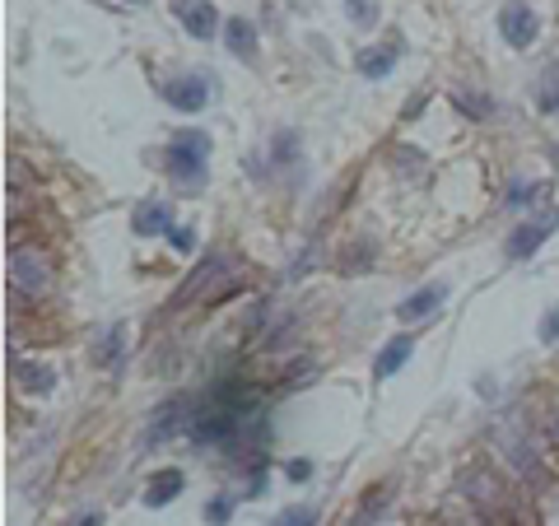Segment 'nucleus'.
I'll return each instance as SVG.
<instances>
[{
    "instance_id": "obj_19",
    "label": "nucleus",
    "mask_w": 559,
    "mask_h": 526,
    "mask_svg": "<svg viewBox=\"0 0 559 526\" xmlns=\"http://www.w3.org/2000/svg\"><path fill=\"white\" fill-rule=\"evenodd\" d=\"M122 336H126L122 326H112L108 336H103V345L94 350V364H98V368H117V364H122V345H126Z\"/></svg>"
},
{
    "instance_id": "obj_3",
    "label": "nucleus",
    "mask_w": 559,
    "mask_h": 526,
    "mask_svg": "<svg viewBox=\"0 0 559 526\" xmlns=\"http://www.w3.org/2000/svg\"><path fill=\"white\" fill-rule=\"evenodd\" d=\"M243 289V275H233L229 257H205V266L191 270V280L178 289V298H173V308H182V303H191L196 294H205V303H219V298H229Z\"/></svg>"
},
{
    "instance_id": "obj_22",
    "label": "nucleus",
    "mask_w": 559,
    "mask_h": 526,
    "mask_svg": "<svg viewBox=\"0 0 559 526\" xmlns=\"http://www.w3.org/2000/svg\"><path fill=\"white\" fill-rule=\"evenodd\" d=\"M275 526H322V517H317V508L299 503V508H285V513L275 517Z\"/></svg>"
},
{
    "instance_id": "obj_18",
    "label": "nucleus",
    "mask_w": 559,
    "mask_h": 526,
    "mask_svg": "<svg viewBox=\"0 0 559 526\" xmlns=\"http://www.w3.org/2000/svg\"><path fill=\"white\" fill-rule=\"evenodd\" d=\"M14 378H19L24 392H38V396L56 392V373L47 364H28V359H19V364H14Z\"/></svg>"
},
{
    "instance_id": "obj_6",
    "label": "nucleus",
    "mask_w": 559,
    "mask_h": 526,
    "mask_svg": "<svg viewBox=\"0 0 559 526\" xmlns=\"http://www.w3.org/2000/svg\"><path fill=\"white\" fill-rule=\"evenodd\" d=\"M504 461L513 471L532 485V494H541V485H550L546 466H541V452H532V443H522V438H504Z\"/></svg>"
},
{
    "instance_id": "obj_9",
    "label": "nucleus",
    "mask_w": 559,
    "mask_h": 526,
    "mask_svg": "<svg viewBox=\"0 0 559 526\" xmlns=\"http://www.w3.org/2000/svg\"><path fill=\"white\" fill-rule=\"evenodd\" d=\"M10 280L19 294H42V289H47V266H42L38 252H24V247H19L10 257Z\"/></svg>"
},
{
    "instance_id": "obj_32",
    "label": "nucleus",
    "mask_w": 559,
    "mask_h": 526,
    "mask_svg": "<svg viewBox=\"0 0 559 526\" xmlns=\"http://www.w3.org/2000/svg\"><path fill=\"white\" fill-rule=\"evenodd\" d=\"M546 429H550V438L559 443V405H550V415H546Z\"/></svg>"
},
{
    "instance_id": "obj_11",
    "label": "nucleus",
    "mask_w": 559,
    "mask_h": 526,
    "mask_svg": "<svg viewBox=\"0 0 559 526\" xmlns=\"http://www.w3.org/2000/svg\"><path fill=\"white\" fill-rule=\"evenodd\" d=\"M443 298H448V284H424V289H415V294L396 308V317L401 322H420V317H434L438 308H443Z\"/></svg>"
},
{
    "instance_id": "obj_30",
    "label": "nucleus",
    "mask_w": 559,
    "mask_h": 526,
    "mask_svg": "<svg viewBox=\"0 0 559 526\" xmlns=\"http://www.w3.org/2000/svg\"><path fill=\"white\" fill-rule=\"evenodd\" d=\"M173 247H178V252H191V247H196V233H191V229H173Z\"/></svg>"
},
{
    "instance_id": "obj_25",
    "label": "nucleus",
    "mask_w": 559,
    "mask_h": 526,
    "mask_svg": "<svg viewBox=\"0 0 559 526\" xmlns=\"http://www.w3.org/2000/svg\"><path fill=\"white\" fill-rule=\"evenodd\" d=\"M345 10H350V19H355L359 28H369L373 19H378V10H373V0H345Z\"/></svg>"
},
{
    "instance_id": "obj_2",
    "label": "nucleus",
    "mask_w": 559,
    "mask_h": 526,
    "mask_svg": "<svg viewBox=\"0 0 559 526\" xmlns=\"http://www.w3.org/2000/svg\"><path fill=\"white\" fill-rule=\"evenodd\" d=\"M164 168H168V177H178L182 187L205 182V168H210V135L205 131H178L164 149Z\"/></svg>"
},
{
    "instance_id": "obj_14",
    "label": "nucleus",
    "mask_w": 559,
    "mask_h": 526,
    "mask_svg": "<svg viewBox=\"0 0 559 526\" xmlns=\"http://www.w3.org/2000/svg\"><path fill=\"white\" fill-rule=\"evenodd\" d=\"M392 499H396V485H387V480H382V485H373L369 494L359 499V508H355V517H350V526H373L382 513H387V508H392Z\"/></svg>"
},
{
    "instance_id": "obj_1",
    "label": "nucleus",
    "mask_w": 559,
    "mask_h": 526,
    "mask_svg": "<svg viewBox=\"0 0 559 526\" xmlns=\"http://www.w3.org/2000/svg\"><path fill=\"white\" fill-rule=\"evenodd\" d=\"M462 499L480 517V526H536L532 503L522 499L513 480L494 475L490 466H471L462 475Z\"/></svg>"
},
{
    "instance_id": "obj_13",
    "label": "nucleus",
    "mask_w": 559,
    "mask_h": 526,
    "mask_svg": "<svg viewBox=\"0 0 559 526\" xmlns=\"http://www.w3.org/2000/svg\"><path fill=\"white\" fill-rule=\"evenodd\" d=\"M396 56H401V47H396V42H382V47H364V52L355 56V66L364 80H382V75H392Z\"/></svg>"
},
{
    "instance_id": "obj_20",
    "label": "nucleus",
    "mask_w": 559,
    "mask_h": 526,
    "mask_svg": "<svg viewBox=\"0 0 559 526\" xmlns=\"http://www.w3.org/2000/svg\"><path fill=\"white\" fill-rule=\"evenodd\" d=\"M452 103H457V112H466L471 122H490L494 117V98H485V94H452Z\"/></svg>"
},
{
    "instance_id": "obj_23",
    "label": "nucleus",
    "mask_w": 559,
    "mask_h": 526,
    "mask_svg": "<svg viewBox=\"0 0 559 526\" xmlns=\"http://www.w3.org/2000/svg\"><path fill=\"white\" fill-rule=\"evenodd\" d=\"M233 517V494H215V499L205 503V522L210 526H224Z\"/></svg>"
},
{
    "instance_id": "obj_15",
    "label": "nucleus",
    "mask_w": 559,
    "mask_h": 526,
    "mask_svg": "<svg viewBox=\"0 0 559 526\" xmlns=\"http://www.w3.org/2000/svg\"><path fill=\"white\" fill-rule=\"evenodd\" d=\"M224 42H229V52L238 56V61H257V24L252 19H229L224 24Z\"/></svg>"
},
{
    "instance_id": "obj_12",
    "label": "nucleus",
    "mask_w": 559,
    "mask_h": 526,
    "mask_svg": "<svg viewBox=\"0 0 559 526\" xmlns=\"http://www.w3.org/2000/svg\"><path fill=\"white\" fill-rule=\"evenodd\" d=\"M182 28H187L191 38L210 42L219 28V10L210 5V0H191V5H182Z\"/></svg>"
},
{
    "instance_id": "obj_5",
    "label": "nucleus",
    "mask_w": 559,
    "mask_h": 526,
    "mask_svg": "<svg viewBox=\"0 0 559 526\" xmlns=\"http://www.w3.org/2000/svg\"><path fill=\"white\" fill-rule=\"evenodd\" d=\"M210 94H215L210 75H182V80H168L164 84L168 108H178V112H201L205 103H210Z\"/></svg>"
},
{
    "instance_id": "obj_34",
    "label": "nucleus",
    "mask_w": 559,
    "mask_h": 526,
    "mask_svg": "<svg viewBox=\"0 0 559 526\" xmlns=\"http://www.w3.org/2000/svg\"><path fill=\"white\" fill-rule=\"evenodd\" d=\"M131 5H150V0H131Z\"/></svg>"
},
{
    "instance_id": "obj_7",
    "label": "nucleus",
    "mask_w": 559,
    "mask_h": 526,
    "mask_svg": "<svg viewBox=\"0 0 559 526\" xmlns=\"http://www.w3.org/2000/svg\"><path fill=\"white\" fill-rule=\"evenodd\" d=\"M191 401L187 396H173L168 405H159L154 410V424H150V433H145V443H164V438H178L182 429H191Z\"/></svg>"
},
{
    "instance_id": "obj_28",
    "label": "nucleus",
    "mask_w": 559,
    "mask_h": 526,
    "mask_svg": "<svg viewBox=\"0 0 559 526\" xmlns=\"http://www.w3.org/2000/svg\"><path fill=\"white\" fill-rule=\"evenodd\" d=\"M541 340H546V345L550 340H559V308L546 312V322H541Z\"/></svg>"
},
{
    "instance_id": "obj_24",
    "label": "nucleus",
    "mask_w": 559,
    "mask_h": 526,
    "mask_svg": "<svg viewBox=\"0 0 559 526\" xmlns=\"http://www.w3.org/2000/svg\"><path fill=\"white\" fill-rule=\"evenodd\" d=\"M541 196H546V187H536V182H513L504 201L508 205H532V201H541Z\"/></svg>"
},
{
    "instance_id": "obj_10",
    "label": "nucleus",
    "mask_w": 559,
    "mask_h": 526,
    "mask_svg": "<svg viewBox=\"0 0 559 526\" xmlns=\"http://www.w3.org/2000/svg\"><path fill=\"white\" fill-rule=\"evenodd\" d=\"M410 354H415V336H392V340H387V345L378 350V359H373V378H378V382L396 378V373L406 368Z\"/></svg>"
},
{
    "instance_id": "obj_4",
    "label": "nucleus",
    "mask_w": 559,
    "mask_h": 526,
    "mask_svg": "<svg viewBox=\"0 0 559 526\" xmlns=\"http://www.w3.org/2000/svg\"><path fill=\"white\" fill-rule=\"evenodd\" d=\"M499 33H504V42L508 47H532L536 42V33H541V19H536V10L532 5H504V14H499Z\"/></svg>"
},
{
    "instance_id": "obj_8",
    "label": "nucleus",
    "mask_w": 559,
    "mask_h": 526,
    "mask_svg": "<svg viewBox=\"0 0 559 526\" xmlns=\"http://www.w3.org/2000/svg\"><path fill=\"white\" fill-rule=\"evenodd\" d=\"M555 229H559V210H555V215H546V219H532V224H522V229H513V233H508V257H513V261H527Z\"/></svg>"
},
{
    "instance_id": "obj_16",
    "label": "nucleus",
    "mask_w": 559,
    "mask_h": 526,
    "mask_svg": "<svg viewBox=\"0 0 559 526\" xmlns=\"http://www.w3.org/2000/svg\"><path fill=\"white\" fill-rule=\"evenodd\" d=\"M182 485H187V475H182L178 466H168V471L150 475V485H145V503H150V508H164V503H173L182 494Z\"/></svg>"
},
{
    "instance_id": "obj_29",
    "label": "nucleus",
    "mask_w": 559,
    "mask_h": 526,
    "mask_svg": "<svg viewBox=\"0 0 559 526\" xmlns=\"http://www.w3.org/2000/svg\"><path fill=\"white\" fill-rule=\"evenodd\" d=\"M536 103H541L546 112H555V108H559V89H555V84H546V89H536Z\"/></svg>"
},
{
    "instance_id": "obj_27",
    "label": "nucleus",
    "mask_w": 559,
    "mask_h": 526,
    "mask_svg": "<svg viewBox=\"0 0 559 526\" xmlns=\"http://www.w3.org/2000/svg\"><path fill=\"white\" fill-rule=\"evenodd\" d=\"M285 475H289V480H294V485H303V480H308V475H313V461H289V466H285Z\"/></svg>"
},
{
    "instance_id": "obj_17",
    "label": "nucleus",
    "mask_w": 559,
    "mask_h": 526,
    "mask_svg": "<svg viewBox=\"0 0 559 526\" xmlns=\"http://www.w3.org/2000/svg\"><path fill=\"white\" fill-rule=\"evenodd\" d=\"M131 229L140 233V238H154V233H168L173 229V210H168L164 201H145L136 210V215H131Z\"/></svg>"
},
{
    "instance_id": "obj_33",
    "label": "nucleus",
    "mask_w": 559,
    "mask_h": 526,
    "mask_svg": "<svg viewBox=\"0 0 559 526\" xmlns=\"http://www.w3.org/2000/svg\"><path fill=\"white\" fill-rule=\"evenodd\" d=\"M75 526H103V513H84Z\"/></svg>"
},
{
    "instance_id": "obj_31",
    "label": "nucleus",
    "mask_w": 559,
    "mask_h": 526,
    "mask_svg": "<svg viewBox=\"0 0 559 526\" xmlns=\"http://www.w3.org/2000/svg\"><path fill=\"white\" fill-rule=\"evenodd\" d=\"M424 103H429V98H424V94H415V98L406 103V112H401V117H406V122H415V112H420Z\"/></svg>"
},
{
    "instance_id": "obj_26",
    "label": "nucleus",
    "mask_w": 559,
    "mask_h": 526,
    "mask_svg": "<svg viewBox=\"0 0 559 526\" xmlns=\"http://www.w3.org/2000/svg\"><path fill=\"white\" fill-rule=\"evenodd\" d=\"M434 526H480V517H476V513H471V508H466V517H462V513H452V508H448V513L438 517V522H434Z\"/></svg>"
},
{
    "instance_id": "obj_21",
    "label": "nucleus",
    "mask_w": 559,
    "mask_h": 526,
    "mask_svg": "<svg viewBox=\"0 0 559 526\" xmlns=\"http://www.w3.org/2000/svg\"><path fill=\"white\" fill-rule=\"evenodd\" d=\"M373 238H364L359 247H345V257H341V270H369V261H373Z\"/></svg>"
}]
</instances>
